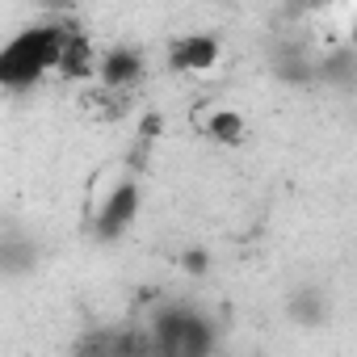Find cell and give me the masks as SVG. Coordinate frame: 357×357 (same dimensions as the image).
Here are the masks:
<instances>
[{
    "instance_id": "1",
    "label": "cell",
    "mask_w": 357,
    "mask_h": 357,
    "mask_svg": "<svg viewBox=\"0 0 357 357\" xmlns=\"http://www.w3.org/2000/svg\"><path fill=\"white\" fill-rule=\"evenodd\" d=\"M68 22H34L22 34H13L0 51V84L9 93L38 84L43 76H59V59H63V43H68Z\"/></svg>"
},
{
    "instance_id": "2",
    "label": "cell",
    "mask_w": 357,
    "mask_h": 357,
    "mask_svg": "<svg viewBox=\"0 0 357 357\" xmlns=\"http://www.w3.org/2000/svg\"><path fill=\"white\" fill-rule=\"evenodd\" d=\"M151 332L160 357H206L215 344V328L194 307H164Z\"/></svg>"
},
{
    "instance_id": "3",
    "label": "cell",
    "mask_w": 357,
    "mask_h": 357,
    "mask_svg": "<svg viewBox=\"0 0 357 357\" xmlns=\"http://www.w3.org/2000/svg\"><path fill=\"white\" fill-rule=\"evenodd\" d=\"M223 47L215 34H176L168 43V68L172 72H181V76H206L215 72Z\"/></svg>"
},
{
    "instance_id": "4",
    "label": "cell",
    "mask_w": 357,
    "mask_h": 357,
    "mask_svg": "<svg viewBox=\"0 0 357 357\" xmlns=\"http://www.w3.org/2000/svg\"><path fill=\"white\" fill-rule=\"evenodd\" d=\"M139 215V185L135 181H118L109 194H101V202L93 206V223L101 240H114L130 227V219Z\"/></svg>"
},
{
    "instance_id": "5",
    "label": "cell",
    "mask_w": 357,
    "mask_h": 357,
    "mask_svg": "<svg viewBox=\"0 0 357 357\" xmlns=\"http://www.w3.org/2000/svg\"><path fill=\"white\" fill-rule=\"evenodd\" d=\"M143 80V55L135 47H105L101 63H97V84L114 89V93H135V84Z\"/></svg>"
},
{
    "instance_id": "6",
    "label": "cell",
    "mask_w": 357,
    "mask_h": 357,
    "mask_svg": "<svg viewBox=\"0 0 357 357\" xmlns=\"http://www.w3.org/2000/svg\"><path fill=\"white\" fill-rule=\"evenodd\" d=\"M202 135H206V139H215V143L236 147V143H244L248 122H244V114H236V109H211V114L202 118Z\"/></svg>"
}]
</instances>
